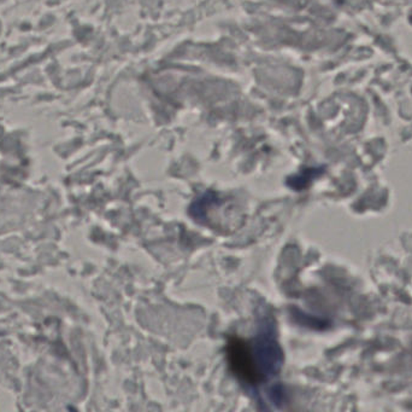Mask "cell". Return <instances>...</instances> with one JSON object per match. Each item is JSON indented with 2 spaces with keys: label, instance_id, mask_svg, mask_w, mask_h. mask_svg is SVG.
<instances>
[{
  "label": "cell",
  "instance_id": "1",
  "mask_svg": "<svg viewBox=\"0 0 412 412\" xmlns=\"http://www.w3.org/2000/svg\"><path fill=\"white\" fill-rule=\"evenodd\" d=\"M248 348L257 383L273 376L281 368V348L275 340L273 329L269 325L263 327L256 341L253 342V346L248 345Z\"/></svg>",
  "mask_w": 412,
  "mask_h": 412
}]
</instances>
